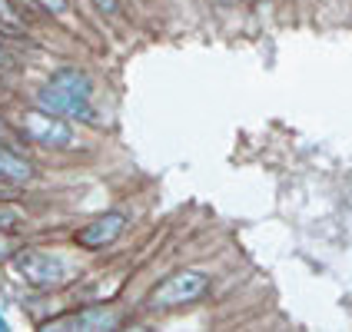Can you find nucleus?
<instances>
[{
	"label": "nucleus",
	"mask_w": 352,
	"mask_h": 332,
	"mask_svg": "<svg viewBox=\"0 0 352 332\" xmlns=\"http://www.w3.org/2000/svg\"><path fill=\"white\" fill-rule=\"evenodd\" d=\"M90 97H94V83L90 77L77 70V67H63L54 77L47 80L37 90V107L50 110V113H60V117H74L83 120V123H94V107H90Z\"/></svg>",
	"instance_id": "nucleus-1"
},
{
	"label": "nucleus",
	"mask_w": 352,
	"mask_h": 332,
	"mask_svg": "<svg viewBox=\"0 0 352 332\" xmlns=\"http://www.w3.org/2000/svg\"><path fill=\"white\" fill-rule=\"evenodd\" d=\"M210 293V273L203 269H176L170 273L163 283H157L150 296H146V306L153 313H170V309H179V306H190L196 299Z\"/></svg>",
	"instance_id": "nucleus-2"
},
{
	"label": "nucleus",
	"mask_w": 352,
	"mask_h": 332,
	"mask_svg": "<svg viewBox=\"0 0 352 332\" xmlns=\"http://www.w3.org/2000/svg\"><path fill=\"white\" fill-rule=\"evenodd\" d=\"M14 269L17 276L34 286V289H57L67 283V266L63 259L54 253H43V250H20L14 256Z\"/></svg>",
	"instance_id": "nucleus-3"
},
{
	"label": "nucleus",
	"mask_w": 352,
	"mask_h": 332,
	"mask_svg": "<svg viewBox=\"0 0 352 332\" xmlns=\"http://www.w3.org/2000/svg\"><path fill=\"white\" fill-rule=\"evenodd\" d=\"M20 133L30 140V143H37V146H47V150H67L74 143L70 123L60 117V113L43 110V107L20 113Z\"/></svg>",
	"instance_id": "nucleus-4"
},
{
	"label": "nucleus",
	"mask_w": 352,
	"mask_h": 332,
	"mask_svg": "<svg viewBox=\"0 0 352 332\" xmlns=\"http://www.w3.org/2000/svg\"><path fill=\"white\" fill-rule=\"evenodd\" d=\"M126 230V216L113 210V213H103L97 216L94 223H87L83 230H77L74 236V243H77L80 250H107V246H113L120 236Z\"/></svg>",
	"instance_id": "nucleus-5"
},
{
	"label": "nucleus",
	"mask_w": 352,
	"mask_h": 332,
	"mask_svg": "<svg viewBox=\"0 0 352 332\" xmlns=\"http://www.w3.org/2000/svg\"><path fill=\"white\" fill-rule=\"evenodd\" d=\"M117 326H120L117 309H107V306H90V309H80V313L60 316L54 322H47V329H80V332L117 329Z\"/></svg>",
	"instance_id": "nucleus-6"
},
{
	"label": "nucleus",
	"mask_w": 352,
	"mask_h": 332,
	"mask_svg": "<svg viewBox=\"0 0 352 332\" xmlns=\"http://www.w3.org/2000/svg\"><path fill=\"white\" fill-rule=\"evenodd\" d=\"M0 179L3 183H30L34 179V163L23 159L10 146H0Z\"/></svg>",
	"instance_id": "nucleus-7"
},
{
	"label": "nucleus",
	"mask_w": 352,
	"mask_h": 332,
	"mask_svg": "<svg viewBox=\"0 0 352 332\" xmlns=\"http://www.w3.org/2000/svg\"><path fill=\"white\" fill-rule=\"evenodd\" d=\"M0 30H7V34H23L27 30V20L14 7V0H0Z\"/></svg>",
	"instance_id": "nucleus-8"
},
{
	"label": "nucleus",
	"mask_w": 352,
	"mask_h": 332,
	"mask_svg": "<svg viewBox=\"0 0 352 332\" xmlns=\"http://www.w3.org/2000/svg\"><path fill=\"white\" fill-rule=\"evenodd\" d=\"M20 219H23V210L20 206H10V203H0V230H14Z\"/></svg>",
	"instance_id": "nucleus-9"
},
{
	"label": "nucleus",
	"mask_w": 352,
	"mask_h": 332,
	"mask_svg": "<svg viewBox=\"0 0 352 332\" xmlns=\"http://www.w3.org/2000/svg\"><path fill=\"white\" fill-rule=\"evenodd\" d=\"M17 253H20V243L14 236H7V230H0V263L3 259H14Z\"/></svg>",
	"instance_id": "nucleus-10"
},
{
	"label": "nucleus",
	"mask_w": 352,
	"mask_h": 332,
	"mask_svg": "<svg viewBox=\"0 0 352 332\" xmlns=\"http://www.w3.org/2000/svg\"><path fill=\"white\" fill-rule=\"evenodd\" d=\"M40 10H47L50 17H63L67 10H70V0H34Z\"/></svg>",
	"instance_id": "nucleus-11"
},
{
	"label": "nucleus",
	"mask_w": 352,
	"mask_h": 332,
	"mask_svg": "<svg viewBox=\"0 0 352 332\" xmlns=\"http://www.w3.org/2000/svg\"><path fill=\"white\" fill-rule=\"evenodd\" d=\"M94 7H97L103 17H117L120 14V0H90Z\"/></svg>",
	"instance_id": "nucleus-12"
},
{
	"label": "nucleus",
	"mask_w": 352,
	"mask_h": 332,
	"mask_svg": "<svg viewBox=\"0 0 352 332\" xmlns=\"http://www.w3.org/2000/svg\"><path fill=\"white\" fill-rule=\"evenodd\" d=\"M10 140H14V130H10V126L3 123V117H0V143H10Z\"/></svg>",
	"instance_id": "nucleus-13"
},
{
	"label": "nucleus",
	"mask_w": 352,
	"mask_h": 332,
	"mask_svg": "<svg viewBox=\"0 0 352 332\" xmlns=\"http://www.w3.org/2000/svg\"><path fill=\"white\" fill-rule=\"evenodd\" d=\"M10 67H14V57H10V54L0 47V70H10Z\"/></svg>",
	"instance_id": "nucleus-14"
},
{
	"label": "nucleus",
	"mask_w": 352,
	"mask_h": 332,
	"mask_svg": "<svg viewBox=\"0 0 352 332\" xmlns=\"http://www.w3.org/2000/svg\"><path fill=\"white\" fill-rule=\"evenodd\" d=\"M236 3H239V0H216V7H219V10H233Z\"/></svg>",
	"instance_id": "nucleus-15"
},
{
	"label": "nucleus",
	"mask_w": 352,
	"mask_h": 332,
	"mask_svg": "<svg viewBox=\"0 0 352 332\" xmlns=\"http://www.w3.org/2000/svg\"><path fill=\"white\" fill-rule=\"evenodd\" d=\"M10 326H7V319H3V313H0V332H7Z\"/></svg>",
	"instance_id": "nucleus-16"
}]
</instances>
